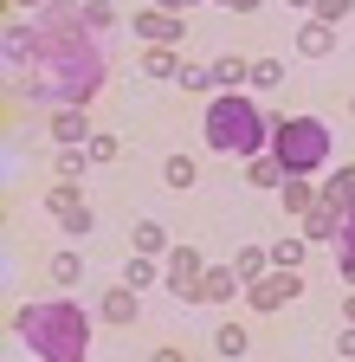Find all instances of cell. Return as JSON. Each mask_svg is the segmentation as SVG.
Listing matches in <instances>:
<instances>
[{"mask_svg":"<svg viewBox=\"0 0 355 362\" xmlns=\"http://www.w3.org/2000/svg\"><path fill=\"white\" fill-rule=\"evenodd\" d=\"M32 98L52 110H84V98L104 84V52L97 33L84 26V7H46L39 20V45H32Z\"/></svg>","mask_w":355,"mask_h":362,"instance_id":"obj_1","label":"cell"},{"mask_svg":"<svg viewBox=\"0 0 355 362\" xmlns=\"http://www.w3.org/2000/svg\"><path fill=\"white\" fill-rule=\"evenodd\" d=\"M13 330L26 337V349L39 362H84L91 356V317H84L78 304H65V298L13 310Z\"/></svg>","mask_w":355,"mask_h":362,"instance_id":"obj_2","label":"cell"},{"mask_svg":"<svg viewBox=\"0 0 355 362\" xmlns=\"http://www.w3.org/2000/svg\"><path fill=\"white\" fill-rule=\"evenodd\" d=\"M200 129H207V149H219V156H265L272 149V117L252 98H239V90H219L200 117Z\"/></svg>","mask_w":355,"mask_h":362,"instance_id":"obj_3","label":"cell"},{"mask_svg":"<svg viewBox=\"0 0 355 362\" xmlns=\"http://www.w3.org/2000/svg\"><path fill=\"white\" fill-rule=\"evenodd\" d=\"M272 156L284 162V175H317L330 162L323 117H272Z\"/></svg>","mask_w":355,"mask_h":362,"instance_id":"obj_4","label":"cell"},{"mask_svg":"<svg viewBox=\"0 0 355 362\" xmlns=\"http://www.w3.org/2000/svg\"><path fill=\"white\" fill-rule=\"evenodd\" d=\"M246 298H252V310L265 317V310H278V304H291V298H303V272H284V265H272L258 285H246Z\"/></svg>","mask_w":355,"mask_h":362,"instance_id":"obj_5","label":"cell"},{"mask_svg":"<svg viewBox=\"0 0 355 362\" xmlns=\"http://www.w3.org/2000/svg\"><path fill=\"white\" fill-rule=\"evenodd\" d=\"M129 26H136V39L143 45H181V13H168V7H143L136 20H129Z\"/></svg>","mask_w":355,"mask_h":362,"instance_id":"obj_6","label":"cell"},{"mask_svg":"<svg viewBox=\"0 0 355 362\" xmlns=\"http://www.w3.org/2000/svg\"><path fill=\"white\" fill-rule=\"evenodd\" d=\"M200 279H207L200 252H194V246H174V252H168V291H174V298H200Z\"/></svg>","mask_w":355,"mask_h":362,"instance_id":"obj_7","label":"cell"},{"mask_svg":"<svg viewBox=\"0 0 355 362\" xmlns=\"http://www.w3.org/2000/svg\"><path fill=\"white\" fill-rule=\"evenodd\" d=\"M342 220H349V207H336V201L323 194L317 207L303 214V240H342Z\"/></svg>","mask_w":355,"mask_h":362,"instance_id":"obj_8","label":"cell"},{"mask_svg":"<svg viewBox=\"0 0 355 362\" xmlns=\"http://www.w3.org/2000/svg\"><path fill=\"white\" fill-rule=\"evenodd\" d=\"M239 291H246V279H239L233 265H207V279H200V304H233Z\"/></svg>","mask_w":355,"mask_h":362,"instance_id":"obj_9","label":"cell"},{"mask_svg":"<svg viewBox=\"0 0 355 362\" xmlns=\"http://www.w3.org/2000/svg\"><path fill=\"white\" fill-rule=\"evenodd\" d=\"M46 129H52V143H59V149H78V143H91V136H97L84 110H52V123H46Z\"/></svg>","mask_w":355,"mask_h":362,"instance_id":"obj_10","label":"cell"},{"mask_svg":"<svg viewBox=\"0 0 355 362\" xmlns=\"http://www.w3.org/2000/svg\"><path fill=\"white\" fill-rule=\"evenodd\" d=\"M136 310H143V304H136V291H129V285H110V291L97 298V317H104V324H116V330L136 324Z\"/></svg>","mask_w":355,"mask_h":362,"instance_id":"obj_11","label":"cell"},{"mask_svg":"<svg viewBox=\"0 0 355 362\" xmlns=\"http://www.w3.org/2000/svg\"><path fill=\"white\" fill-rule=\"evenodd\" d=\"M297 52H303V59H330V52H336V26H323V20L297 26Z\"/></svg>","mask_w":355,"mask_h":362,"instance_id":"obj_12","label":"cell"},{"mask_svg":"<svg viewBox=\"0 0 355 362\" xmlns=\"http://www.w3.org/2000/svg\"><path fill=\"white\" fill-rule=\"evenodd\" d=\"M246 181H252V188H284V162L272 156V149H265V156H246Z\"/></svg>","mask_w":355,"mask_h":362,"instance_id":"obj_13","label":"cell"},{"mask_svg":"<svg viewBox=\"0 0 355 362\" xmlns=\"http://www.w3.org/2000/svg\"><path fill=\"white\" fill-rule=\"evenodd\" d=\"M278 201H284V214H297V220H303V214H310V207H317L323 194H317V188H310V175H291V181H284V188H278Z\"/></svg>","mask_w":355,"mask_h":362,"instance_id":"obj_14","label":"cell"},{"mask_svg":"<svg viewBox=\"0 0 355 362\" xmlns=\"http://www.w3.org/2000/svg\"><path fill=\"white\" fill-rule=\"evenodd\" d=\"M233 272H239L246 285H258L265 272H272V252H265V246H239V252H233Z\"/></svg>","mask_w":355,"mask_h":362,"instance_id":"obj_15","label":"cell"},{"mask_svg":"<svg viewBox=\"0 0 355 362\" xmlns=\"http://www.w3.org/2000/svg\"><path fill=\"white\" fill-rule=\"evenodd\" d=\"M162 181H168V188H174V194H188V188H194V181H200V168H194V156H168V162H162Z\"/></svg>","mask_w":355,"mask_h":362,"instance_id":"obj_16","label":"cell"},{"mask_svg":"<svg viewBox=\"0 0 355 362\" xmlns=\"http://www.w3.org/2000/svg\"><path fill=\"white\" fill-rule=\"evenodd\" d=\"M143 78H181V65H174V45H143Z\"/></svg>","mask_w":355,"mask_h":362,"instance_id":"obj_17","label":"cell"},{"mask_svg":"<svg viewBox=\"0 0 355 362\" xmlns=\"http://www.w3.org/2000/svg\"><path fill=\"white\" fill-rule=\"evenodd\" d=\"M129 246H136L143 259H162V252H168V233H162V220H143L136 233H129Z\"/></svg>","mask_w":355,"mask_h":362,"instance_id":"obj_18","label":"cell"},{"mask_svg":"<svg viewBox=\"0 0 355 362\" xmlns=\"http://www.w3.org/2000/svg\"><path fill=\"white\" fill-rule=\"evenodd\" d=\"M213 349H219V356H233V362H239V356L252 349V330H246V324H219V330H213Z\"/></svg>","mask_w":355,"mask_h":362,"instance_id":"obj_19","label":"cell"},{"mask_svg":"<svg viewBox=\"0 0 355 362\" xmlns=\"http://www.w3.org/2000/svg\"><path fill=\"white\" fill-rule=\"evenodd\" d=\"M46 279H52V285H78V279H84V259H78V252H52V259H46Z\"/></svg>","mask_w":355,"mask_h":362,"instance_id":"obj_20","label":"cell"},{"mask_svg":"<svg viewBox=\"0 0 355 362\" xmlns=\"http://www.w3.org/2000/svg\"><path fill=\"white\" fill-rule=\"evenodd\" d=\"M213 84H219V90H239V84H252V65H246V59H219V65H213Z\"/></svg>","mask_w":355,"mask_h":362,"instance_id":"obj_21","label":"cell"},{"mask_svg":"<svg viewBox=\"0 0 355 362\" xmlns=\"http://www.w3.org/2000/svg\"><path fill=\"white\" fill-rule=\"evenodd\" d=\"M71 207H84V201H78V181H59V188H46V214H59V220H65Z\"/></svg>","mask_w":355,"mask_h":362,"instance_id":"obj_22","label":"cell"},{"mask_svg":"<svg viewBox=\"0 0 355 362\" xmlns=\"http://www.w3.org/2000/svg\"><path fill=\"white\" fill-rule=\"evenodd\" d=\"M123 285H129V291H149V285H155V259H143V252H136V259L123 265Z\"/></svg>","mask_w":355,"mask_h":362,"instance_id":"obj_23","label":"cell"},{"mask_svg":"<svg viewBox=\"0 0 355 362\" xmlns=\"http://www.w3.org/2000/svg\"><path fill=\"white\" fill-rule=\"evenodd\" d=\"M323 194H330L336 207H355V162H349V168H336V181H330Z\"/></svg>","mask_w":355,"mask_h":362,"instance_id":"obj_24","label":"cell"},{"mask_svg":"<svg viewBox=\"0 0 355 362\" xmlns=\"http://www.w3.org/2000/svg\"><path fill=\"white\" fill-rule=\"evenodd\" d=\"M84 168H97V162H91V149H59V181H78Z\"/></svg>","mask_w":355,"mask_h":362,"instance_id":"obj_25","label":"cell"},{"mask_svg":"<svg viewBox=\"0 0 355 362\" xmlns=\"http://www.w3.org/2000/svg\"><path fill=\"white\" fill-rule=\"evenodd\" d=\"M84 26H91V33H110L116 26V7H110V0H84Z\"/></svg>","mask_w":355,"mask_h":362,"instance_id":"obj_26","label":"cell"},{"mask_svg":"<svg viewBox=\"0 0 355 362\" xmlns=\"http://www.w3.org/2000/svg\"><path fill=\"white\" fill-rule=\"evenodd\" d=\"M252 84H258V90H278V84H284V65H278V59H252Z\"/></svg>","mask_w":355,"mask_h":362,"instance_id":"obj_27","label":"cell"},{"mask_svg":"<svg viewBox=\"0 0 355 362\" xmlns=\"http://www.w3.org/2000/svg\"><path fill=\"white\" fill-rule=\"evenodd\" d=\"M336 246H342V279L355 285V207H349V220H342V240H336Z\"/></svg>","mask_w":355,"mask_h":362,"instance_id":"obj_28","label":"cell"},{"mask_svg":"<svg viewBox=\"0 0 355 362\" xmlns=\"http://www.w3.org/2000/svg\"><path fill=\"white\" fill-rule=\"evenodd\" d=\"M272 265L297 272V265H303V240H297V233H291V240H278V246H272Z\"/></svg>","mask_w":355,"mask_h":362,"instance_id":"obj_29","label":"cell"},{"mask_svg":"<svg viewBox=\"0 0 355 362\" xmlns=\"http://www.w3.org/2000/svg\"><path fill=\"white\" fill-rule=\"evenodd\" d=\"M84 149H91V162H116V156H123V143H116L110 129H97V136H91V143H84Z\"/></svg>","mask_w":355,"mask_h":362,"instance_id":"obj_30","label":"cell"},{"mask_svg":"<svg viewBox=\"0 0 355 362\" xmlns=\"http://www.w3.org/2000/svg\"><path fill=\"white\" fill-rule=\"evenodd\" d=\"M310 13H317L323 26H336V20H349V13H355V0H317Z\"/></svg>","mask_w":355,"mask_h":362,"instance_id":"obj_31","label":"cell"},{"mask_svg":"<svg viewBox=\"0 0 355 362\" xmlns=\"http://www.w3.org/2000/svg\"><path fill=\"white\" fill-rule=\"evenodd\" d=\"M91 226H97V214H91V207H71V214H65V233H71V240H84Z\"/></svg>","mask_w":355,"mask_h":362,"instance_id":"obj_32","label":"cell"},{"mask_svg":"<svg viewBox=\"0 0 355 362\" xmlns=\"http://www.w3.org/2000/svg\"><path fill=\"white\" fill-rule=\"evenodd\" d=\"M174 84H181V90H207V84H213V71H200V65H181V78H174Z\"/></svg>","mask_w":355,"mask_h":362,"instance_id":"obj_33","label":"cell"},{"mask_svg":"<svg viewBox=\"0 0 355 362\" xmlns=\"http://www.w3.org/2000/svg\"><path fill=\"white\" fill-rule=\"evenodd\" d=\"M149 362H188V356H181V349H174V343H162V349H155Z\"/></svg>","mask_w":355,"mask_h":362,"instance_id":"obj_34","label":"cell"},{"mask_svg":"<svg viewBox=\"0 0 355 362\" xmlns=\"http://www.w3.org/2000/svg\"><path fill=\"white\" fill-rule=\"evenodd\" d=\"M336 356H355V324H349V330L336 337Z\"/></svg>","mask_w":355,"mask_h":362,"instance_id":"obj_35","label":"cell"},{"mask_svg":"<svg viewBox=\"0 0 355 362\" xmlns=\"http://www.w3.org/2000/svg\"><path fill=\"white\" fill-rule=\"evenodd\" d=\"M227 13H258V0H219Z\"/></svg>","mask_w":355,"mask_h":362,"instance_id":"obj_36","label":"cell"},{"mask_svg":"<svg viewBox=\"0 0 355 362\" xmlns=\"http://www.w3.org/2000/svg\"><path fill=\"white\" fill-rule=\"evenodd\" d=\"M26 7H52V0H7V13H26Z\"/></svg>","mask_w":355,"mask_h":362,"instance_id":"obj_37","label":"cell"},{"mask_svg":"<svg viewBox=\"0 0 355 362\" xmlns=\"http://www.w3.org/2000/svg\"><path fill=\"white\" fill-rule=\"evenodd\" d=\"M162 7H168V13H188V7H200V0H162Z\"/></svg>","mask_w":355,"mask_h":362,"instance_id":"obj_38","label":"cell"},{"mask_svg":"<svg viewBox=\"0 0 355 362\" xmlns=\"http://www.w3.org/2000/svg\"><path fill=\"white\" fill-rule=\"evenodd\" d=\"M342 317H349V324H355V291H349V298H342Z\"/></svg>","mask_w":355,"mask_h":362,"instance_id":"obj_39","label":"cell"},{"mask_svg":"<svg viewBox=\"0 0 355 362\" xmlns=\"http://www.w3.org/2000/svg\"><path fill=\"white\" fill-rule=\"evenodd\" d=\"M291 7H317V0H291Z\"/></svg>","mask_w":355,"mask_h":362,"instance_id":"obj_40","label":"cell"},{"mask_svg":"<svg viewBox=\"0 0 355 362\" xmlns=\"http://www.w3.org/2000/svg\"><path fill=\"white\" fill-rule=\"evenodd\" d=\"M349 110H355V98H349Z\"/></svg>","mask_w":355,"mask_h":362,"instance_id":"obj_41","label":"cell"}]
</instances>
